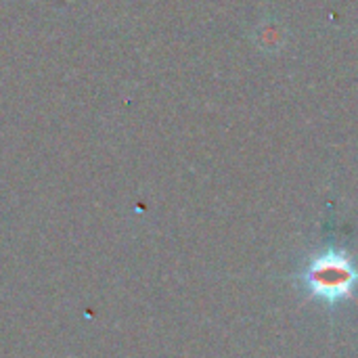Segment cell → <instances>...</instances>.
I'll list each match as a JSON object with an SVG mask.
<instances>
[{
  "mask_svg": "<svg viewBox=\"0 0 358 358\" xmlns=\"http://www.w3.org/2000/svg\"><path fill=\"white\" fill-rule=\"evenodd\" d=\"M304 281L313 296L323 298L325 302H338L350 296L358 283V273L342 256L327 254L308 266Z\"/></svg>",
  "mask_w": 358,
  "mask_h": 358,
  "instance_id": "6da1fadb",
  "label": "cell"
}]
</instances>
